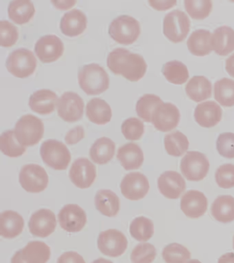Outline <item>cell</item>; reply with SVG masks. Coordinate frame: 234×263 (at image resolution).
Returning <instances> with one entry per match:
<instances>
[{
    "instance_id": "20",
    "label": "cell",
    "mask_w": 234,
    "mask_h": 263,
    "mask_svg": "<svg viewBox=\"0 0 234 263\" xmlns=\"http://www.w3.org/2000/svg\"><path fill=\"white\" fill-rule=\"evenodd\" d=\"M208 201L203 192L189 190L181 198V209L187 217L199 218L207 212Z\"/></svg>"
},
{
    "instance_id": "19",
    "label": "cell",
    "mask_w": 234,
    "mask_h": 263,
    "mask_svg": "<svg viewBox=\"0 0 234 263\" xmlns=\"http://www.w3.org/2000/svg\"><path fill=\"white\" fill-rule=\"evenodd\" d=\"M157 185L159 192L168 199H177L186 189V183L180 174L166 171L159 177Z\"/></svg>"
},
{
    "instance_id": "31",
    "label": "cell",
    "mask_w": 234,
    "mask_h": 263,
    "mask_svg": "<svg viewBox=\"0 0 234 263\" xmlns=\"http://www.w3.org/2000/svg\"><path fill=\"white\" fill-rule=\"evenodd\" d=\"M116 144L112 139L102 137L97 139L90 148L91 159L98 165L109 163L114 157Z\"/></svg>"
},
{
    "instance_id": "10",
    "label": "cell",
    "mask_w": 234,
    "mask_h": 263,
    "mask_svg": "<svg viewBox=\"0 0 234 263\" xmlns=\"http://www.w3.org/2000/svg\"><path fill=\"white\" fill-rule=\"evenodd\" d=\"M128 247V240L119 230H106L99 234L98 248L102 254L116 258L122 256Z\"/></svg>"
},
{
    "instance_id": "40",
    "label": "cell",
    "mask_w": 234,
    "mask_h": 263,
    "mask_svg": "<svg viewBox=\"0 0 234 263\" xmlns=\"http://www.w3.org/2000/svg\"><path fill=\"white\" fill-rule=\"evenodd\" d=\"M162 256L166 263H187L191 254L182 245L171 243L163 249Z\"/></svg>"
},
{
    "instance_id": "27",
    "label": "cell",
    "mask_w": 234,
    "mask_h": 263,
    "mask_svg": "<svg viewBox=\"0 0 234 263\" xmlns=\"http://www.w3.org/2000/svg\"><path fill=\"white\" fill-rule=\"evenodd\" d=\"M120 204L118 196L110 190H99L95 196L96 209L108 217H114L118 214Z\"/></svg>"
},
{
    "instance_id": "34",
    "label": "cell",
    "mask_w": 234,
    "mask_h": 263,
    "mask_svg": "<svg viewBox=\"0 0 234 263\" xmlns=\"http://www.w3.org/2000/svg\"><path fill=\"white\" fill-rule=\"evenodd\" d=\"M161 72L169 82L175 85L183 84L189 78L187 66L177 60L165 63Z\"/></svg>"
},
{
    "instance_id": "35",
    "label": "cell",
    "mask_w": 234,
    "mask_h": 263,
    "mask_svg": "<svg viewBox=\"0 0 234 263\" xmlns=\"http://www.w3.org/2000/svg\"><path fill=\"white\" fill-rule=\"evenodd\" d=\"M165 151L173 157H181L189 148L188 139L179 131L173 132L165 135L164 138Z\"/></svg>"
},
{
    "instance_id": "4",
    "label": "cell",
    "mask_w": 234,
    "mask_h": 263,
    "mask_svg": "<svg viewBox=\"0 0 234 263\" xmlns=\"http://www.w3.org/2000/svg\"><path fill=\"white\" fill-rule=\"evenodd\" d=\"M140 24L138 20L129 15H120L113 20L109 28V34L117 43L130 45L140 35Z\"/></svg>"
},
{
    "instance_id": "22",
    "label": "cell",
    "mask_w": 234,
    "mask_h": 263,
    "mask_svg": "<svg viewBox=\"0 0 234 263\" xmlns=\"http://www.w3.org/2000/svg\"><path fill=\"white\" fill-rule=\"evenodd\" d=\"M88 19L81 11L72 10L64 14L60 22V28L63 35L74 37L81 35L86 30Z\"/></svg>"
},
{
    "instance_id": "12",
    "label": "cell",
    "mask_w": 234,
    "mask_h": 263,
    "mask_svg": "<svg viewBox=\"0 0 234 263\" xmlns=\"http://www.w3.org/2000/svg\"><path fill=\"white\" fill-rule=\"evenodd\" d=\"M51 256L50 248L41 241H30L12 257L11 263H46Z\"/></svg>"
},
{
    "instance_id": "26",
    "label": "cell",
    "mask_w": 234,
    "mask_h": 263,
    "mask_svg": "<svg viewBox=\"0 0 234 263\" xmlns=\"http://www.w3.org/2000/svg\"><path fill=\"white\" fill-rule=\"evenodd\" d=\"M24 220L19 213L11 210L3 212L0 216V234L3 237L11 239L23 232Z\"/></svg>"
},
{
    "instance_id": "53",
    "label": "cell",
    "mask_w": 234,
    "mask_h": 263,
    "mask_svg": "<svg viewBox=\"0 0 234 263\" xmlns=\"http://www.w3.org/2000/svg\"><path fill=\"white\" fill-rule=\"evenodd\" d=\"M233 250H234V236H233Z\"/></svg>"
},
{
    "instance_id": "13",
    "label": "cell",
    "mask_w": 234,
    "mask_h": 263,
    "mask_svg": "<svg viewBox=\"0 0 234 263\" xmlns=\"http://www.w3.org/2000/svg\"><path fill=\"white\" fill-rule=\"evenodd\" d=\"M181 114L178 108L171 103H163L153 113L151 123L157 130L166 133L179 125Z\"/></svg>"
},
{
    "instance_id": "39",
    "label": "cell",
    "mask_w": 234,
    "mask_h": 263,
    "mask_svg": "<svg viewBox=\"0 0 234 263\" xmlns=\"http://www.w3.org/2000/svg\"><path fill=\"white\" fill-rule=\"evenodd\" d=\"M163 103L160 97L157 95H144V96L140 97V100L137 102V114L146 122L150 123L155 109Z\"/></svg>"
},
{
    "instance_id": "32",
    "label": "cell",
    "mask_w": 234,
    "mask_h": 263,
    "mask_svg": "<svg viewBox=\"0 0 234 263\" xmlns=\"http://www.w3.org/2000/svg\"><path fill=\"white\" fill-rule=\"evenodd\" d=\"M211 215L217 221L229 223L234 220V198L230 195L219 196L211 207Z\"/></svg>"
},
{
    "instance_id": "3",
    "label": "cell",
    "mask_w": 234,
    "mask_h": 263,
    "mask_svg": "<svg viewBox=\"0 0 234 263\" xmlns=\"http://www.w3.org/2000/svg\"><path fill=\"white\" fill-rule=\"evenodd\" d=\"M14 131L20 144L25 147L33 146L43 138L44 125L38 117L26 115L18 120Z\"/></svg>"
},
{
    "instance_id": "38",
    "label": "cell",
    "mask_w": 234,
    "mask_h": 263,
    "mask_svg": "<svg viewBox=\"0 0 234 263\" xmlns=\"http://www.w3.org/2000/svg\"><path fill=\"white\" fill-rule=\"evenodd\" d=\"M0 147L4 155L11 158L21 157L26 151V147L17 141L14 130H7L2 134Z\"/></svg>"
},
{
    "instance_id": "11",
    "label": "cell",
    "mask_w": 234,
    "mask_h": 263,
    "mask_svg": "<svg viewBox=\"0 0 234 263\" xmlns=\"http://www.w3.org/2000/svg\"><path fill=\"white\" fill-rule=\"evenodd\" d=\"M83 100L77 93L65 92L58 100V116L66 122L73 123L80 120L83 115Z\"/></svg>"
},
{
    "instance_id": "2",
    "label": "cell",
    "mask_w": 234,
    "mask_h": 263,
    "mask_svg": "<svg viewBox=\"0 0 234 263\" xmlns=\"http://www.w3.org/2000/svg\"><path fill=\"white\" fill-rule=\"evenodd\" d=\"M78 80L80 88L88 95L101 94L110 86L108 74L97 64L84 65L78 72Z\"/></svg>"
},
{
    "instance_id": "47",
    "label": "cell",
    "mask_w": 234,
    "mask_h": 263,
    "mask_svg": "<svg viewBox=\"0 0 234 263\" xmlns=\"http://www.w3.org/2000/svg\"><path fill=\"white\" fill-rule=\"evenodd\" d=\"M84 137V130L82 126H76L74 128L70 129L65 137V140L67 144L74 145L79 142Z\"/></svg>"
},
{
    "instance_id": "17",
    "label": "cell",
    "mask_w": 234,
    "mask_h": 263,
    "mask_svg": "<svg viewBox=\"0 0 234 263\" xmlns=\"http://www.w3.org/2000/svg\"><path fill=\"white\" fill-rule=\"evenodd\" d=\"M58 218L61 228L71 233L81 231L87 223L86 212L76 204L64 206L58 213Z\"/></svg>"
},
{
    "instance_id": "5",
    "label": "cell",
    "mask_w": 234,
    "mask_h": 263,
    "mask_svg": "<svg viewBox=\"0 0 234 263\" xmlns=\"http://www.w3.org/2000/svg\"><path fill=\"white\" fill-rule=\"evenodd\" d=\"M40 155L44 163L55 171H65L71 161V154L66 145L54 139L42 143Z\"/></svg>"
},
{
    "instance_id": "46",
    "label": "cell",
    "mask_w": 234,
    "mask_h": 263,
    "mask_svg": "<svg viewBox=\"0 0 234 263\" xmlns=\"http://www.w3.org/2000/svg\"><path fill=\"white\" fill-rule=\"evenodd\" d=\"M217 148L222 157L234 158V133H225L220 135L217 141Z\"/></svg>"
},
{
    "instance_id": "51",
    "label": "cell",
    "mask_w": 234,
    "mask_h": 263,
    "mask_svg": "<svg viewBox=\"0 0 234 263\" xmlns=\"http://www.w3.org/2000/svg\"><path fill=\"white\" fill-rule=\"evenodd\" d=\"M92 263H114L112 262V261L107 260V259H104L103 258H100L97 259V260H95L93 261Z\"/></svg>"
},
{
    "instance_id": "44",
    "label": "cell",
    "mask_w": 234,
    "mask_h": 263,
    "mask_svg": "<svg viewBox=\"0 0 234 263\" xmlns=\"http://www.w3.org/2000/svg\"><path fill=\"white\" fill-rule=\"evenodd\" d=\"M19 38L17 28L7 20L0 22V43L3 47L13 46Z\"/></svg>"
},
{
    "instance_id": "50",
    "label": "cell",
    "mask_w": 234,
    "mask_h": 263,
    "mask_svg": "<svg viewBox=\"0 0 234 263\" xmlns=\"http://www.w3.org/2000/svg\"><path fill=\"white\" fill-rule=\"evenodd\" d=\"M218 263H234V253L229 252L220 257Z\"/></svg>"
},
{
    "instance_id": "48",
    "label": "cell",
    "mask_w": 234,
    "mask_h": 263,
    "mask_svg": "<svg viewBox=\"0 0 234 263\" xmlns=\"http://www.w3.org/2000/svg\"><path fill=\"white\" fill-rule=\"evenodd\" d=\"M56 263H86L84 258L76 252H67L63 253L58 258Z\"/></svg>"
},
{
    "instance_id": "28",
    "label": "cell",
    "mask_w": 234,
    "mask_h": 263,
    "mask_svg": "<svg viewBox=\"0 0 234 263\" xmlns=\"http://www.w3.org/2000/svg\"><path fill=\"white\" fill-rule=\"evenodd\" d=\"M86 115L91 122L103 125L110 122L112 110L105 101L100 98H94L87 105Z\"/></svg>"
},
{
    "instance_id": "25",
    "label": "cell",
    "mask_w": 234,
    "mask_h": 263,
    "mask_svg": "<svg viewBox=\"0 0 234 263\" xmlns=\"http://www.w3.org/2000/svg\"><path fill=\"white\" fill-rule=\"evenodd\" d=\"M211 44L216 53L227 56L234 50V30L227 26L218 28L211 35Z\"/></svg>"
},
{
    "instance_id": "42",
    "label": "cell",
    "mask_w": 234,
    "mask_h": 263,
    "mask_svg": "<svg viewBox=\"0 0 234 263\" xmlns=\"http://www.w3.org/2000/svg\"><path fill=\"white\" fill-rule=\"evenodd\" d=\"M121 129L127 140L137 141L142 138L144 135V125L140 119L131 117L122 123Z\"/></svg>"
},
{
    "instance_id": "36",
    "label": "cell",
    "mask_w": 234,
    "mask_h": 263,
    "mask_svg": "<svg viewBox=\"0 0 234 263\" xmlns=\"http://www.w3.org/2000/svg\"><path fill=\"white\" fill-rule=\"evenodd\" d=\"M129 231L135 239L140 242H146L154 234V224L149 218L140 216L131 222Z\"/></svg>"
},
{
    "instance_id": "41",
    "label": "cell",
    "mask_w": 234,
    "mask_h": 263,
    "mask_svg": "<svg viewBox=\"0 0 234 263\" xmlns=\"http://www.w3.org/2000/svg\"><path fill=\"white\" fill-rule=\"evenodd\" d=\"M185 9L194 20H202L209 15L212 10V2L186 0L184 2Z\"/></svg>"
},
{
    "instance_id": "1",
    "label": "cell",
    "mask_w": 234,
    "mask_h": 263,
    "mask_svg": "<svg viewBox=\"0 0 234 263\" xmlns=\"http://www.w3.org/2000/svg\"><path fill=\"white\" fill-rule=\"evenodd\" d=\"M108 66L116 76H122L132 82L140 81L146 74L147 64L144 58L123 48H118L108 57Z\"/></svg>"
},
{
    "instance_id": "6",
    "label": "cell",
    "mask_w": 234,
    "mask_h": 263,
    "mask_svg": "<svg viewBox=\"0 0 234 263\" xmlns=\"http://www.w3.org/2000/svg\"><path fill=\"white\" fill-rule=\"evenodd\" d=\"M37 59L31 50L18 48L12 52L6 62L8 71L17 78L32 76L37 68Z\"/></svg>"
},
{
    "instance_id": "52",
    "label": "cell",
    "mask_w": 234,
    "mask_h": 263,
    "mask_svg": "<svg viewBox=\"0 0 234 263\" xmlns=\"http://www.w3.org/2000/svg\"><path fill=\"white\" fill-rule=\"evenodd\" d=\"M187 263H202L200 262L199 260H197V259H193V260H189Z\"/></svg>"
},
{
    "instance_id": "16",
    "label": "cell",
    "mask_w": 234,
    "mask_h": 263,
    "mask_svg": "<svg viewBox=\"0 0 234 263\" xmlns=\"http://www.w3.org/2000/svg\"><path fill=\"white\" fill-rule=\"evenodd\" d=\"M56 228L55 214L48 209H41L35 212L28 222L30 234L37 237H48L55 231Z\"/></svg>"
},
{
    "instance_id": "18",
    "label": "cell",
    "mask_w": 234,
    "mask_h": 263,
    "mask_svg": "<svg viewBox=\"0 0 234 263\" xmlns=\"http://www.w3.org/2000/svg\"><path fill=\"white\" fill-rule=\"evenodd\" d=\"M35 52L41 62H54L63 54L64 44L56 35L43 36L36 43Z\"/></svg>"
},
{
    "instance_id": "33",
    "label": "cell",
    "mask_w": 234,
    "mask_h": 263,
    "mask_svg": "<svg viewBox=\"0 0 234 263\" xmlns=\"http://www.w3.org/2000/svg\"><path fill=\"white\" fill-rule=\"evenodd\" d=\"M8 13L12 21L21 25L30 21L35 15V9L29 0H16L10 3Z\"/></svg>"
},
{
    "instance_id": "43",
    "label": "cell",
    "mask_w": 234,
    "mask_h": 263,
    "mask_svg": "<svg viewBox=\"0 0 234 263\" xmlns=\"http://www.w3.org/2000/svg\"><path fill=\"white\" fill-rule=\"evenodd\" d=\"M157 256L155 246L151 243H140L133 249L131 254L132 263H152Z\"/></svg>"
},
{
    "instance_id": "24",
    "label": "cell",
    "mask_w": 234,
    "mask_h": 263,
    "mask_svg": "<svg viewBox=\"0 0 234 263\" xmlns=\"http://www.w3.org/2000/svg\"><path fill=\"white\" fill-rule=\"evenodd\" d=\"M57 95L53 91L42 89L30 97L29 106L32 110L42 115H49L55 110Z\"/></svg>"
},
{
    "instance_id": "15",
    "label": "cell",
    "mask_w": 234,
    "mask_h": 263,
    "mask_svg": "<svg viewBox=\"0 0 234 263\" xmlns=\"http://www.w3.org/2000/svg\"><path fill=\"white\" fill-rule=\"evenodd\" d=\"M69 176L74 185L86 189L91 187L96 179V167L87 158H79L72 164Z\"/></svg>"
},
{
    "instance_id": "30",
    "label": "cell",
    "mask_w": 234,
    "mask_h": 263,
    "mask_svg": "<svg viewBox=\"0 0 234 263\" xmlns=\"http://www.w3.org/2000/svg\"><path fill=\"white\" fill-rule=\"evenodd\" d=\"M185 92L194 102H203L211 96V82L204 76L194 77L185 86Z\"/></svg>"
},
{
    "instance_id": "45",
    "label": "cell",
    "mask_w": 234,
    "mask_h": 263,
    "mask_svg": "<svg viewBox=\"0 0 234 263\" xmlns=\"http://www.w3.org/2000/svg\"><path fill=\"white\" fill-rule=\"evenodd\" d=\"M217 185L223 189L234 187V165L224 164L217 169L215 174Z\"/></svg>"
},
{
    "instance_id": "29",
    "label": "cell",
    "mask_w": 234,
    "mask_h": 263,
    "mask_svg": "<svg viewBox=\"0 0 234 263\" xmlns=\"http://www.w3.org/2000/svg\"><path fill=\"white\" fill-rule=\"evenodd\" d=\"M211 35L209 30L199 29L195 30L189 36L187 41L189 51L194 55L204 57L212 51L211 44Z\"/></svg>"
},
{
    "instance_id": "14",
    "label": "cell",
    "mask_w": 234,
    "mask_h": 263,
    "mask_svg": "<svg viewBox=\"0 0 234 263\" xmlns=\"http://www.w3.org/2000/svg\"><path fill=\"white\" fill-rule=\"evenodd\" d=\"M122 195L131 201L144 199L150 190L148 179L140 173H131L126 175L120 184Z\"/></svg>"
},
{
    "instance_id": "49",
    "label": "cell",
    "mask_w": 234,
    "mask_h": 263,
    "mask_svg": "<svg viewBox=\"0 0 234 263\" xmlns=\"http://www.w3.org/2000/svg\"><path fill=\"white\" fill-rule=\"evenodd\" d=\"M225 69L228 74L234 78V54L226 60Z\"/></svg>"
},
{
    "instance_id": "21",
    "label": "cell",
    "mask_w": 234,
    "mask_h": 263,
    "mask_svg": "<svg viewBox=\"0 0 234 263\" xmlns=\"http://www.w3.org/2000/svg\"><path fill=\"white\" fill-rule=\"evenodd\" d=\"M223 111L221 106L213 101L200 104L196 107L195 119L198 124L203 127H213L221 121Z\"/></svg>"
},
{
    "instance_id": "7",
    "label": "cell",
    "mask_w": 234,
    "mask_h": 263,
    "mask_svg": "<svg viewBox=\"0 0 234 263\" xmlns=\"http://www.w3.org/2000/svg\"><path fill=\"white\" fill-rule=\"evenodd\" d=\"M190 30V21L184 12L175 10L165 16L163 31L171 42L177 44L183 42Z\"/></svg>"
},
{
    "instance_id": "23",
    "label": "cell",
    "mask_w": 234,
    "mask_h": 263,
    "mask_svg": "<svg viewBox=\"0 0 234 263\" xmlns=\"http://www.w3.org/2000/svg\"><path fill=\"white\" fill-rule=\"evenodd\" d=\"M117 158L126 171L140 168L144 161L142 149L134 143H126L120 147L118 149Z\"/></svg>"
},
{
    "instance_id": "8",
    "label": "cell",
    "mask_w": 234,
    "mask_h": 263,
    "mask_svg": "<svg viewBox=\"0 0 234 263\" xmlns=\"http://www.w3.org/2000/svg\"><path fill=\"white\" fill-rule=\"evenodd\" d=\"M180 169L188 181H202L209 172V160L203 153L189 151L181 159Z\"/></svg>"
},
{
    "instance_id": "9",
    "label": "cell",
    "mask_w": 234,
    "mask_h": 263,
    "mask_svg": "<svg viewBox=\"0 0 234 263\" xmlns=\"http://www.w3.org/2000/svg\"><path fill=\"white\" fill-rule=\"evenodd\" d=\"M49 178L44 167L37 164H28L19 173V183L22 188L30 193H39L48 187Z\"/></svg>"
},
{
    "instance_id": "37",
    "label": "cell",
    "mask_w": 234,
    "mask_h": 263,
    "mask_svg": "<svg viewBox=\"0 0 234 263\" xmlns=\"http://www.w3.org/2000/svg\"><path fill=\"white\" fill-rule=\"evenodd\" d=\"M215 100L224 107L234 106V81L223 78L215 84Z\"/></svg>"
}]
</instances>
